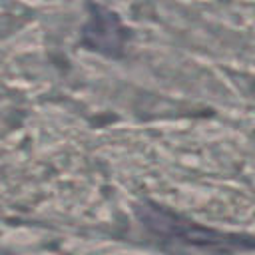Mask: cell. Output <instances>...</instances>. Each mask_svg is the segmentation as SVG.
Segmentation results:
<instances>
[{"label":"cell","instance_id":"6da1fadb","mask_svg":"<svg viewBox=\"0 0 255 255\" xmlns=\"http://www.w3.org/2000/svg\"><path fill=\"white\" fill-rule=\"evenodd\" d=\"M128 42V30L120 16L104 6L90 4L88 22L82 28V44L106 56H120Z\"/></svg>","mask_w":255,"mask_h":255}]
</instances>
